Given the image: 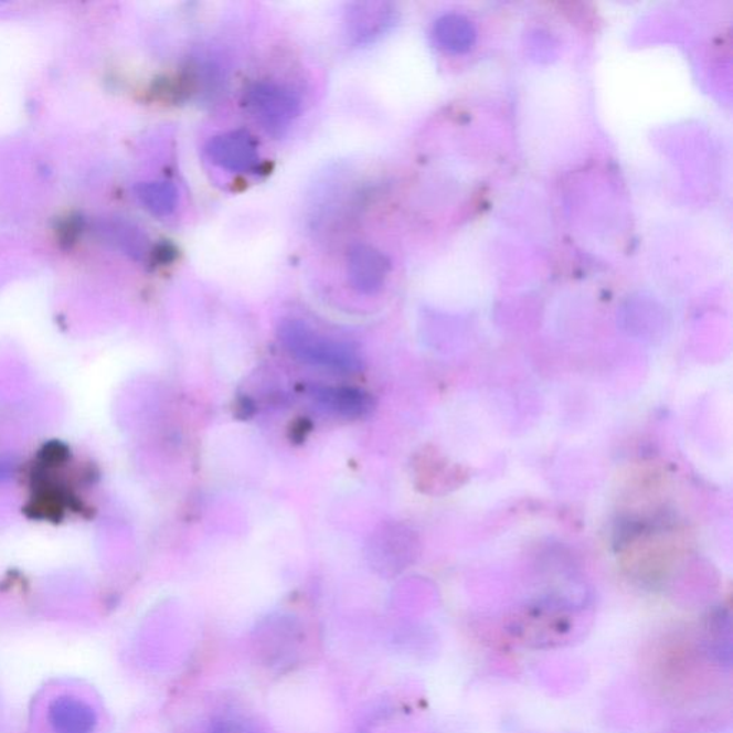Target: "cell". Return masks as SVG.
<instances>
[{
	"label": "cell",
	"mask_w": 733,
	"mask_h": 733,
	"mask_svg": "<svg viewBox=\"0 0 733 733\" xmlns=\"http://www.w3.org/2000/svg\"><path fill=\"white\" fill-rule=\"evenodd\" d=\"M211 733H254L243 721L221 720L215 723L214 731Z\"/></svg>",
	"instance_id": "10"
},
{
	"label": "cell",
	"mask_w": 733,
	"mask_h": 733,
	"mask_svg": "<svg viewBox=\"0 0 733 733\" xmlns=\"http://www.w3.org/2000/svg\"><path fill=\"white\" fill-rule=\"evenodd\" d=\"M205 156L221 170L233 173H255L262 167L258 145L247 131L216 135L206 142Z\"/></svg>",
	"instance_id": "3"
},
{
	"label": "cell",
	"mask_w": 733,
	"mask_h": 733,
	"mask_svg": "<svg viewBox=\"0 0 733 733\" xmlns=\"http://www.w3.org/2000/svg\"><path fill=\"white\" fill-rule=\"evenodd\" d=\"M318 404L346 418H359L373 410L370 394L349 387H318L315 393Z\"/></svg>",
	"instance_id": "8"
},
{
	"label": "cell",
	"mask_w": 733,
	"mask_h": 733,
	"mask_svg": "<svg viewBox=\"0 0 733 733\" xmlns=\"http://www.w3.org/2000/svg\"><path fill=\"white\" fill-rule=\"evenodd\" d=\"M392 22L393 11L385 3H353L346 12L347 33L355 45H369L379 40Z\"/></svg>",
	"instance_id": "5"
},
{
	"label": "cell",
	"mask_w": 733,
	"mask_h": 733,
	"mask_svg": "<svg viewBox=\"0 0 733 733\" xmlns=\"http://www.w3.org/2000/svg\"><path fill=\"white\" fill-rule=\"evenodd\" d=\"M245 104L259 127L274 138L284 137L301 113V100L296 92L273 81L251 85Z\"/></svg>",
	"instance_id": "2"
},
{
	"label": "cell",
	"mask_w": 733,
	"mask_h": 733,
	"mask_svg": "<svg viewBox=\"0 0 733 733\" xmlns=\"http://www.w3.org/2000/svg\"><path fill=\"white\" fill-rule=\"evenodd\" d=\"M279 337L287 349L304 363L328 366L344 373H355L363 366L350 346L317 334L301 321H284L279 326Z\"/></svg>",
	"instance_id": "1"
},
{
	"label": "cell",
	"mask_w": 733,
	"mask_h": 733,
	"mask_svg": "<svg viewBox=\"0 0 733 733\" xmlns=\"http://www.w3.org/2000/svg\"><path fill=\"white\" fill-rule=\"evenodd\" d=\"M98 233L106 244L113 245L114 248L128 255L135 262H144L153 253L148 235L131 221L118 219V216L100 221Z\"/></svg>",
	"instance_id": "7"
},
{
	"label": "cell",
	"mask_w": 733,
	"mask_h": 733,
	"mask_svg": "<svg viewBox=\"0 0 733 733\" xmlns=\"http://www.w3.org/2000/svg\"><path fill=\"white\" fill-rule=\"evenodd\" d=\"M135 195L145 209L161 219L172 215L180 201L177 187L167 181L138 183L135 187Z\"/></svg>",
	"instance_id": "9"
},
{
	"label": "cell",
	"mask_w": 733,
	"mask_h": 733,
	"mask_svg": "<svg viewBox=\"0 0 733 733\" xmlns=\"http://www.w3.org/2000/svg\"><path fill=\"white\" fill-rule=\"evenodd\" d=\"M47 721L53 733H95L98 726L95 709L70 694L53 699L47 709Z\"/></svg>",
	"instance_id": "6"
},
{
	"label": "cell",
	"mask_w": 733,
	"mask_h": 733,
	"mask_svg": "<svg viewBox=\"0 0 733 733\" xmlns=\"http://www.w3.org/2000/svg\"><path fill=\"white\" fill-rule=\"evenodd\" d=\"M390 272L387 257L369 244H357L347 255V275L351 287L365 296L383 288Z\"/></svg>",
	"instance_id": "4"
}]
</instances>
